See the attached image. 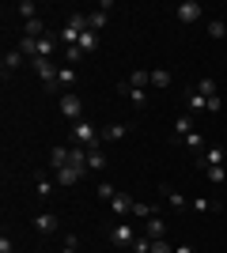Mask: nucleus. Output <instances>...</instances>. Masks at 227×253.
<instances>
[{
  "label": "nucleus",
  "instance_id": "7c9ffc66",
  "mask_svg": "<svg viewBox=\"0 0 227 253\" xmlns=\"http://www.w3.org/2000/svg\"><path fill=\"white\" fill-rule=\"evenodd\" d=\"M53 49H57V42L45 34V38H38V57H53Z\"/></svg>",
  "mask_w": 227,
  "mask_h": 253
},
{
  "label": "nucleus",
  "instance_id": "a211bd4d",
  "mask_svg": "<svg viewBox=\"0 0 227 253\" xmlns=\"http://www.w3.org/2000/svg\"><path fill=\"white\" fill-rule=\"evenodd\" d=\"M15 49H19L23 57H31V61H38V38H19V42H15Z\"/></svg>",
  "mask_w": 227,
  "mask_h": 253
},
{
  "label": "nucleus",
  "instance_id": "f704fd0d",
  "mask_svg": "<svg viewBox=\"0 0 227 253\" xmlns=\"http://www.w3.org/2000/svg\"><path fill=\"white\" fill-rule=\"evenodd\" d=\"M98 197H102V201H114V197H118V189H114V185H110V181H98Z\"/></svg>",
  "mask_w": 227,
  "mask_h": 253
},
{
  "label": "nucleus",
  "instance_id": "2f4dec72",
  "mask_svg": "<svg viewBox=\"0 0 227 253\" xmlns=\"http://www.w3.org/2000/svg\"><path fill=\"white\" fill-rule=\"evenodd\" d=\"M133 215H136V219H151V215H155V211H151V204L136 201V204H133Z\"/></svg>",
  "mask_w": 227,
  "mask_h": 253
},
{
  "label": "nucleus",
  "instance_id": "4c0bfd02",
  "mask_svg": "<svg viewBox=\"0 0 227 253\" xmlns=\"http://www.w3.org/2000/svg\"><path fill=\"white\" fill-rule=\"evenodd\" d=\"M151 253H174V246L167 238H159V242H151Z\"/></svg>",
  "mask_w": 227,
  "mask_h": 253
},
{
  "label": "nucleus",
  "instance_id": "f8f14e48",
  "mask_svg": "<svg viewBox=\"0 0 227 253\" xmlns=\"http://www.w3.org/2000/svg\"><path fill=\"white\" fill-rule=\"evenodd\" d=\"M125 132H129V128L121 125V121H114V125L102 128V144H118V140H125Z\"/></svg>",
  "mask_w": 227,
  "mask_h": 253
},
{
  "label": "nucleus",
  "instance_id": "bb28decb",
  "mask_svg": "<svg viewBox=\"0 0 227 253\" xmlns=\"http://www.w3.org/2000/svg\"><path fill=\"white\" fill-rule=\"evenodd\" d=\"M189 208H193V211H216L220 204H216V201H208V197H193V201H189Z\"/></svg>",
  "mask_w": 227,
  "mask_h": 253
},
{
  "label": "nucleus",
  "instance_id": "412c9836",
  "mask_svg": "<svg viewBox=\"0 0 227 253\" xmlns=\"http://www.w3.org/2000/svg\"><path fill=\"white\" fill-rule=\"evenodd\" d=\"M102 167H106L102 148H87V170H102Z\"/></svg>",
  "mask_w": 227,
  "mask_h": 253
},
{
  "label": "nucleus",
  "instance_id": "b1692460",
  "mask_svg": "<svg viewBox=\"0 0 227 253\" xmlns=\"http://www.w3.org/2000/svg\"><path fill=\"white\" fill-rule=\"evenodd\" d=\"M106 19H110V15H106V11H102V8H98V11H91V15H87V31H102V27H106Z\"/></svg>",
  "mask_w": 227,
  "mask_h": 253
},
{
  "label": "nucleus",
  "instance_id": "7ed1b4c3",
  "mask_svg": "<svg viewBox=\"0 0 227 253\" xmlns=\"http://www.w3.org/2000/svg\"><path fill=\"white\" fill-rule=\"evenodd\" d=\"M61 114L68 117V121H84V102H80V95H76V91H65V95H61Z\"/></svg>",
  "mask_w": 227,
  "mask_h": 253
},
{
  "label": "nucleus",
  "instance_id": "9b49d317",
  "mask_svg": "<svg viewBox=\"0 0 227 253\" xmlns=\"http://www.w3.org/2000/svg\"><path fill=\"white\" fill-rule=\"evenodd\" d=\"M125 84L148 91V87H151V68H136V72H129V80H125Z\"/></svg>",
  "mask_w": 227,
  "mask_h": 253
},
{
  "label": "nucleus",
  "instance_id": "f3484780",
  "mask_svg": "<svg viewBox=\"0 0 227 253\" xmlns=\"http://www.w3.org/2000/svg\"><path fill=\"white\" fill-rule=\"evenodd\" d=\"M121 95H129V102H133V106H148V91H140V87L121 84Z\"/></svg>",
  "mask_w": 227,
  "mask_h": 253
},
{
  "label": "nucleus",
  "instance_id": "2eb2a0df",
  "mask_svg": "<svg viewBox=\"0 0 227 253\" xmlns=\"http://www.w3.org/2000/svg\"><path fill=\"white\" fill-rule=\"evenodd\" d=\"M15 15H19L23 23H27V19H38V4H34V0H19V4H15Z\"/></svg>",
  "mask_w": 227,
  "mask_h": 253
},
{
  "label": "nucleus",
  "instance_id": "cd10ccee",
  "mask_svg": "<svg viewBox=\"0 0 227 253\" xmlns=\"http://www.w3.org/2000/svg\"><path fill=\"white\" fill-rule=\"evenodd\" d=\"M95 45H98V34L95 31H84V34H80V49H84V53H91Z\"/></svg>",
  "mask_w": 227,
  "mask_h": 253
},
{
  "label": "nucleus",
  "instance_id": "6e6552de",
  "mask_svg": "<svg viewBox=\"0 0 227 253\" xmlns=\"http://www.w3.org/2000/svg\"><path fill=\"white\" fill-rule=\"evenodd\" d=\"M84 174H87L84 167H61V170H57V185H65V189H68V185H76Z\"/></svg>",
  "mask_w": 227,
  "mask_h": 253
},
{
  "label": "nucleus",
  "instance_id": "dca6fc26",
  "mask_svg": "<svg viewBox=\"0 0 227 253\" xmlns=\"http://www.w3.org/2000/svg\"><path fill=\"white\" fill-rule=\"evenodd\" d=\"M23 38H45V23L42 19H27L23 23Z\"/></svg>",
  "mask_w": 227,
  "mask_h": 253
},
{
  "label": "nucleus",
  "instance_id": "ddd939ff",
  "mask_svg": "<svg viewBox=\"0 0 227 253\" xmlns=\"http://www.w3.org/2000/svg\"><path fill=\"white\" fill-rule=\"evenodd\" d=\"M171 84H174V76L167 72V68H151V87H155V91H167Z\"/></svg>",
  "mask_w": 227,
  "mask_h": 253
},
{
  "label": "nucleus",
  "instance_id": "4be33fe9",
  "mask_svg": "<svg viewBox=\"0 0 227 253\" xmlns=\"http://www.w3.org/2000/svg\"><path fill=\"white\" fill-rule=\"evenodd\" d=\"M185 106H189V114H197V110H208V98L201 95V91H189V95H185Z\"/></svg>",
  "mask_w": 227,
  "mask_h": 253
},
{
  "label": "nucleus",
  "instance_id": "39448f33",
  "mask_svg": "<svg viewBox=\"0 0 227 253\" xmlns=\"http://www.w3.org/2000/svg\"><path fill=\"white\" fill-rule=\"evenodd\" d=\"M201 15H205V8H201L197 0H182V4L174 8V19H178V23H197Z\"/></svg>",
  "mask_w": 227,
  "mask_h": 253
},
{
  "label": "nucleus",
  "instance_id": "4468645a",
  "mask_svg": "<svg viewBox=\"0 0 227 253\" xmlns=\"http://www.w3.org/2000/svg\"><path fill=\"white\" fill-rule=\"evenodd\" d=\"M174 132H178V136H189V132H197V128H193V117H189V114H178V117H174Z\"/></svg>",
  "mask_w": 227,
  "mask_h": 253
},
{
  "label": "nucleus",
  "instance_id": "c756f323",
  "mask_svg": "<svg viewBox=\"0 0 227 253\" xmlns=\"http://www.w3.org/2000/svg\"><path fill=\"white\" fill-rule=\"evenodd\" d=\"M185 148H189V151H205L208 144H205V136H201V132H189V136H185Z\"/></svg>",
  "mask_w": 227,
  "mask_h": 253
},
{
  "label": "nucleus",
  "instance_id": "c9c22d12",
  "mask_svg": "<svg viewBox=\"0 0 227 253\" xmlns=\"http://www.w3.org/2000/svg\"><path fill=\"white\" fill-rule=\"evenodd\" d=\"M133 253H151V238L136 234V242H133Z\"/></svg>",
  "mask_w": 227,
  "mask_h": 253
},
{
  "label": "nucleus",
  "instance_id": "f257e3e1",
  "mask_svg": "<svg viewBox=\"0 0 227 253\" xmlns=\"http://www.w3.org/2000/svg\"><path fill=\"white\" fill-rule=\"evenodd\" d=\"M72 136H76V144H80V148H98V144H102V132H98L87 117L72 125Z\"/></svg>",
  "mask_w": 227,
  "mask_h": 253
},
{
  "label": "nucleus",
  "instance_id": "20e7f679",
  "mask_svg": "<svg viewBox=\"0 0 227 253\" xmlns=\"http://www.w3.org/2000/svg\"><path fill=\"white\" fill-rule=\"evenodd\" d=\"M197 170H208V167H224V148L220 144H208L201 155H197V163H193Z\"/></svg>",
  "mask_w": 227,
  "mask_h": 253
},
{
  "label": "nucleus",
  "instance_id": "f03ea898",
  "mask_svg": "<svg viewBox=\"0 0 227 253\" xmlns=\"http://www.w3.org/2000/svg\"><path fill=\"white\" fill-rule=\"evenodd\" d=\"M133 242H136V231H133L129 223H114L110 227V246L114 250H133Z\"/></svg>",
  "mask_w": 227,
  "mask_h": 253
},
{
  "label": "nucleus",
  "instance_id": "a878e982",
  "mask_svg": "<svg viewBox=\"0 0 227 253\" xmlns=\"http://www.w3.org/2000/svg\"><path fill=\"white\" fill-rule=\"evenodd\" d=\"M76 76H80V72H76L72 64H65V68H61V76H57V84L65 87V91H72V84H76Z\"/></svg>",
  "mask_w": 227,
  "mask_h": 253
},
{
  "label": "nucleus",
  "instance_id": "c85d7f7f",
  "mask_svg": "<svg viewBox=\"0 0 227 253\" xmlns=\"http://www.w3.org/2000/svg\"><path fill=\"white\" fill-rule=\"evenodd\" d=\"M205 178L212 181V185H224V181H227V170H224V167H208V170H205Z\"/></svg>",
  "mask_w": 227,
  "mask_h": 253
},
{
  "label": "nucleus",
  "instance_id": "ea45409f",
  "mask_svg": "<svg viewBox=\"0 0 227 253\" xmlns=\"http://www.w3.org/2000/svg\"><path fill=\"white\" fill-rule=\"evenodd\" d=\"M174 253H197V250H193L189 242H185V246H174Z\"/></svg>",
  "mask_w": 227,
  "mask_h": 253
},
{
  "label": "nucleus",
  "instance_id": "5701e85b",
  "mask_svg": "<svg viewBox=\"0 0 227 253\" xmlns=\"http://www.w3.org/2000/svg\"><path fill=\"white\" fill-rule=\"evenodd\" d=\"M68 167H84L87 170V148H80V144L68 148Z\"/></svg>",
  "mask_w": 227,
  "mask_h": 253
},
{
  "label": "nucleus",
  "instance_id": "a19ab883",
  "mask_svg": "<svg viewBox=\"0 0 227 253\" xmlns=\"http://www.w3.org/2000/svg\"><path fill=\"white\" fill-rule=\"evenodd\" d=\"M118 253H129V250H118Z\"/></svg>",
  "mask_w": 227,
  "mask_h": 253
},
{
  "label": "nucleus",
  "instance_id": "0eeeda50",
  "mask_svg": "<svg viewBox=\"0 0 227 253\" xmlns=\"http://www.w3.org/2000/svg\"><path fill=\"white\" fill-rule=\"evenodd\" d=\"M144 238H151V242H159V238H167V223H163L159 215H151V219H144Z\"/></svg>",
  "mask_w": 227,
  "mask_h": 253
},
{
  "label": "nucleus",
  "instance_id": "393cba45",
  "mask_svg": "<svg viewBox=\"0 0 227 253\" xmlns=\"http://www.w3.org/2000/svg\"><path fill=\"white\" fill-rule=\"evenodd\" d=\"M197 91H201L205 98H216V95H220V91H216V80H212V76H201V80H197Z\"/></svg>",
  "mask_w": 227,
  "mask_h": 253
},
{
  "label": "nucleus",
  "instance_id": "aec40b11",
  "mask_svg": "<svg viewBox=\"0 0 227 253\" xmlns=\"http://www.w3.org/2000/svg\"><path fill=\"white\" fill-rule=\"evenodd\" d=\"M159 193H163V197H167V201L174 204V208H189V201H185V197H182L178 189H171V185H159Z\"/></svg>",
  "mask_w": 227,
  "mask_h": 253
},
{
  "label": "nucleus",
  "instance_id": "e433bc0d",
  "mask_svg": "<svg viewBox=\"0 0 227 253\" xmlns=\"http://www.w3.org/2000/svg\"><path fill=\"white\" fill-rule=\"evenodd\" d=\"M45 197H53V181L38 178V201H45Z\"/></svg>",
  "mask_w": 227,
  "mask_h": 253
},
{
  "label": "nucleus",
  "instance_id": "1a4fd4ad",
  "mask_svg": "<svg viewBox=\"0 0 227 253\" xmlns=\"http://www.w3.org/2000/svg\"><path fill=\"white\" fill-rule=\"evenodd\" d=\"M34 231H38V234H53V231H57V215H53V211L34 215Z\"/></svg>",
  "mask_w": 227,
  "mask_h": 253
},
{
  "label": "nucleus",
  "instance_id": "72a5a7b5",
  "mask_svg": "<svg viewBox=\"0 0 227 253\" xmlns=\"http://www.w3.org/2000/svg\"><path fill=\"white\" fill-rule=\"evenodd\" d=\"M65 61L68 64H80V61H84V49H80V45H65Z\"/></svg>",
  "mask_w": 227,
  "mask_h": 253
},
{
  "label": "nucleus",
  "instance_id": "9d476101",
  "mask_svg": "<svg viewBox=\"0 0 227 253\" xmlns=\"http://www.w3.org/2000/svg\"><path fill=\"white\" fill-rule=\"evenodd\" d=\"M19 64H23V53H19V49H4V57H0V68H4V76H11Z\"/></svg>",
  "mask_w": 227,
  "mask_h": 253
},
{
  "label": "nucleus",
  "instance_id": "6ab92c4d",
  "mask_svg": "<svg viewBox=\"0 0 227 253\" xmlns=\"http://www.w3.org/2000/svg\"><path fill=\"white\" fill-rule=\"evenodd\" d=\"M49 167H53V170L68 167V148H61V144H57V148H49Z\"/></svg>",
  "mask_w": 227,
  "mask_h": 253
},
{
  "label": "nucleus",
  "instance_id": "473e14b6",
  "mask_svg": "<svg viewBox=\"0 0 227 253\" xmlns=\"http://www.w3.org/2000/svg\"><path fill=\"white\" fill-rule=\"evenodd\" d=\"M208 34H212V38H224V34H227V23L224 19H208Z\"/></svg>",
  "mask_w": 227,
  "mask_h": 253
},
{
  "label": "nucleus",
  "instance_id": "58836bf2",
  "mask_svg": "<svg viewBox=\"0 0 227 253\" xmlns=\"http://www.w3.org/2000/svg\"><path fill=\"white\" fill-rule=\"evenodd\" d=\"M61 253H76V234H68V238H65V250H61Z\"/></svg>",
  "mask_w": 227,
  "mask_h": 253
},
{
  "label": "nucleus",
  "instance_id": "423d86ee",
  "mask_svg": "<svg viewBox=\"0 0 227 253\" xmlns=\"http://www.w3.org/2000/svg\"><path fill=\"white\" fill-rule=\"evenodd\" d=\"M133 197L129 193H118V197H114V201H110V211H114V215H118V219H125V215H133Z\"/></svg>",
  "mask_w": 227,
  "mask_h": 253
}]
</instances>
